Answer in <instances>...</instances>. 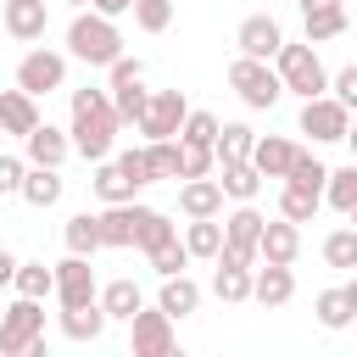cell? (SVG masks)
<instances>
[{
	"instance_id": "obj_56",
	"label": "cell",
	"mask_w": 357,
	"mask_h": 357,
	"mask_svg": "<svg viewBox=\"0 0 357 357\" xmlns=\"http://www.w3.org/2000/svg\"><path fill=\"white\" fill-rule=\"evenodd\" d=\"M67 6H84V0H67Z\"/></svg>"
},
{
	"instance_id": "obj_16",
	"label": "cell",
	"mask_w": 357,
	"mask_h": 357,
	"mask_svg": "<svg viewBox=\"0 0 357 357\" xmlns=\"http://www.w3.org/2000/svg\"><path fill=\"white\" fill-rule=\"evenodd\" d=\"M257 251H262V262H296V257H301V223H290V218H268Z\"/></svg>"
},
{
	"instance_id": "obj_18",
	"label": "cell",
	"mask_w": 357,
	"mask_h": 357,
	"mask_svg": "<svg viewBox=\"0 0 357 357\" xmlns=\"http://www.w3.org/2000/svg\"><path fill=\"white\" fill-rule=\"evenodd\" d=\"M296 139H284V134H262L257 139V151H251V162H257V173L262 178H290V162H296Z\"/></svg>"
},
{
	"instance_id": "obj_26",
	"label": "cell",
	"mask_w": 357,
	"mask_h": 357,
	"mask_svg": "<svg viewBox=\"0 0 357 357\" xmlns=\"http://www.w3.org/2000/svg\"><path fill=\"white\" fill-rule=\"evenodd\" d=\"M184 245H190V257H201V262H218V251H223V223H218V218H190V229H184Z\"/></svg>"
},
{
	"instance_id": "obj_14",
	"label": "cell",
	"mask_w": 357,
	"mask_h": 357,
	"mask_svg": "<svg viewBox=\"0 0 357 357\" xmlns=\"http://www.w3.org/2000/svg\"><path fill=\"white\" fill-rule=\"evenodd\" d=\"M139 218H145V206H134V201H112V206L100 212V245L128 251L134 234H139Z\"/></svg>"
},
{
	"instance_id": "obj_37",
	"label": "cell",
	"mask_w": 357,
	"mask_h": 357,
	"mask_svg": "<svg viewBox=\"0 0 357 357\" xmlns=\"http://www.w3.org/2000/svg\"><path fill=\"white\" fill-rule=\"evenodd\" d=\"M262 223H268V218H262L251 201H240V206L223 218V234H229V240H251V245H257V240H262Z\"/></svg>"
},
{
	"instance_id": "obj_2",
	"label": "cell",
	"mask_w": 357,
	"mask_h": 357,
	"mask_svg": "<svg viewBox=\"0 0 357 357\" xmlns=\"http://www.w3.org/2000/svg\"><path fill=\"white\" fill-rule=\"evenodd\" d=\"M67 56L84 61V67H112L123 56V33H117V17L106 11H78L67 22Z\"/></svg>"
},
{
	"instance_id": "obj_30",
	"label": "cell",
	"mask_w": 357,
	"mask_h": 357,
	"mask_svg": "<svg viewBox=\"0 0 357 357\" xmlns=\"http://www.w3.org/2000/svg\"><path fill=\"white\" fill-rule=\"evenodd\" d=\"M312 312H318V324H324V329H351V324H357V312H351V301H346V284L318 290Z\"/></svg>"
},
{
	"instance_id": "obj_15",
	"label": "cell",
	"mask_w": 357,
	"mask_h": 357,
	"mask_svg": "<svg viewBox=\"0 0 357 357\" xmlns=\"http://www.w3.org/2000/svg\"><path fill=\"white\" fill-rule=\"evenodd\" d=\"M22 145H28V162H33V167H61V162L73 156V134L56 128V123H39Z\"/></svg>"
},
{
	"instance_id": "obj_55",
	"label": "cell",
	"mask_w": 357,
	"mask_h": 357,
	"mask_svg": "<svg viewBox=\"0 0 357 357\" xmlns=\"http://www.w3.org/2000/svg\"><path fill=\"white\" fill-rule=\"evenodd\" d=\"M346 218H351V229H357V206H351V212H346Z\"/></svg>"
},
{
	"instance_id": "obj_51",
	"label": "cell",
	"mask_w": 357,
	"mask_h": 357,
	"mask_svg": "<svg viewBox=\"0 0 357 357\" xmlns=\"http://www.w3.org/2000/svg\"><path fill=\"white\" fill-rule=\"evenodd\" d=\"M11 279H17V257L0 245V284H11Z\"/></svg>"
},
{
	"instance_id": "obj_20",
	"label": "cell",
	"mask_w": 357,
	"mask_h": 357,
	"mask_svg": "<svg viewBox=\"0 0 357 357\" xmlns=\"http://www.w3.org/2000/svg\"><path fill=\"white\" fill-rule=\"evenodd\" d=\"M156 307H162V312L178 324V318H190V312L201 307V284H195L190 273H167V279H162V296H156Z\"/></svg>"
},
{
	"instance_id": "obj_43",
	"label": "cell",
	"mask_w": 357,
	"mask_h": 357,
	"mask_svg": "<svg viewBox=\"0 0 357 357\" xmlns=\"http://www.w3.org/2000/svg\"><path fill=\"white\" fill-rule=\"evenodd\" d=\"M184 145V139H178ZM218 167V151L212 145H184V156H178V178H206Z\"/></svg>"
},
{
	"instance_id": "obj_27",
	"label": "cell",
	"mask_w": 357,
	"mask_h": 357,
	"mask_svg": "<svg viewBox=\"0 0 357 357\" xmlns=\"http://www.w3.org/2000/svg\"><path fill=\"white\" fill-rule=\"evenodd\" d=\"M100 307H106V318H123V324H128V318L145 307V290H139L134 279H112V284L100 290Z\"/></svg>"
},
{
	"instance_id": "obj_8",
	"label": "cell",
	"mask_w": 357,
	"mask_h": 357,
	"mask_svg": "<svg viewBox=\"0 0 357 357\" xmlns=\"http://www.w3.org/2000/svg\"><path fill=\"white\" fill-rule=\"evenodd\" d=\"M128 346H134V357H173V318L162 312V307H139L134 318H128Z\"/></svg>"
},
{
	"instance_id": "obj_41",
	"label": "cell",
	"mask_w": 357,
	"mask_h": 357,
	"mask_svg": "<svg viewBox=\"0 0 357 357\" xmlns=\"http://www.w3.org/2000/svg\"><path fill=\"white\" fill-rule=\"evenodd\" d=\"M145 156H151V173H156V178H178L184 145H178V139H145Z\"/></svg>"
},
{
	"instance_id": "obj_25",
	"label": "cell",
	"mask_w": 357,
	"mask_h": 357,
	"mask_svg": "<svg viewBox=\"0 0 357 357\" xmlns=\"http://www.w3.org/2000/svg\"><path fill=\"white\" fill-rule=\"evenodd\" d=\"M61 240H67V251L95 257V251H100V212H73L67 229H61Z\"/></svg>"
},
{
	"instance_id": "obj_38",
	"label": "cell",
	"mask_w": 357,
	"mask_h": 357,
	"mask_svg": "<svg viewBox=\"0 0 357 357\" xmlns=\"http://www.w3.org/2000/svg\"><path fill=\"white\" fill-rule=\"evenodd\" d=\"M173 234H178V229H173V218H167V212H156V206H145V218H139V234H134V245H139V251L151 257V251H156L162 240H173Z\"/></svg>"
},
{
	"instance_id": "obj_52",
	"label": "cell",
	"mask_w": 357,
	"mask_h": 357,
	"mask_svg": "<svg viewBox=\"0 0 357 357\" xmlns=\"http://www.w3.org/2000/svg\"><path fill=\"white\" fill-rule=\"evenodd\" d=\"M346 301H351V312H357V273L346 279Z\"/></svg>"
},
{
	"instance_id": "obj_28",
	"label": "cell",
	"mask_w": 357,
	"mask_h": 357,
	"mask_svg": "<svg viewBox=\"0 0 357 357\" xmlns=\"http://www.w3.org/2000/svg\"><path fill=\"white\" fill-rule=\"evenodd\" d=\"M301 22H307V39L312 45H324V39H335V33H346V0L340 6H312V11H301Z\"/></svg>"
},
{
	"instance_id": "obj_1",
	"label": "cell",
	"mask_w": 357,
	"mask_h": 357,
	"mask_svg": "<svg viewBox=\"0 0 357 357\" xmlns=\"http://www.w3.org/2000/svg\"><path fill=\"white\" fill-rule=\"evenodd\" d=\"M117 128H123V117L112 106V89H95V84L73 89V128L67 134H73V151L84 162H106L117 145Z\"/></svg>"
},
{
	"instance_id": "obj_22",
	"label": "cell",
	"mask_w": 357,
	"mask_h": 357,
	"mask_svg": "<svg viewBox=\"0 0 357 357\" xmlns=\"http://www.w3.org/2000/svg\"><path fill=\"white\" fill-rule=\"evenodd\" d=\"M61 190H67V184H61V167H33V162H28V178H22V201H28V206L45 212V206L61 201Z\"/></svg>"
},
{
	"instance_id": "obj_33",
	"label": "cell",
	"mask_w": 357,
	"mask_h": 357,
	"mask_svg": "<svg viewBox=\"0 0 357 357\" xmlns=\"http://www.w3.org/2000/svg\"><path fill=\"white\" fill-rule=\"evenodd\" d=\"M324 201H329L335 212H351V206H357V162H346V167H329Z\"/></svg>"
},
{
	"instance_id": "obj_31",
	"label": "cell",
	"mask_w": 357,
	"mask_h": 357,
	"mask_svg": "<svg viewBox=\"0 0 357 357\" xmlns=\"http://www.w3.org/2000/svg\"><path fill=\"white\" fill-rule=\"evenodd\" d=\"M112 106H117V117H123V123H139V117H145V106H151V89H145V78L112 84Z\"/></svg>"
},
{
	"instance_id": "obj_32",
	"label": "cell",
	"mask_w": 357,
	"mask_h": 357,
	"mask_svg": "<svg viewBox=\"0 0 357 357\" xmlns=\"http://www.w3.org/2000/svg\"><path fill=\"white\" fill-rule=\"evenodd\" d=\"M17 296H33V301H45V296H56V268H45V262H17Z\"/></svg>"
},
{
	"instance_id": "obj_53",
	"label": "cell",
	"mask_w": 357,
	"mask_h": 357,
	"mask_svg": "<svg viewBox=\"0 0 357 357\" xmlns=\"http://www.w3.org/2000/svg\"><path fill=\"white\" fill-rule=\"evenodd\" d=\"M301 11H312V6H340V0H296Z\"/></svg>"
},
{
	"instance_id": "obj_57",
	"label": "cell",
	"mask_w": 357,
	"mask_h": 357,
	"mask_svg": "<svg viewBox=\"0 0 357 357\" xmlns=\"http://www.w3.org/2000/svg\"><path fill=\"white\" fill-rule=\"evenodd\" d=\"M0 290H6V284H0Z\"/></svg>"
},
{
	"instance_id": "obj_21",
	"label": "cell",
	"mask_w": 357,
	"mask_h": 357,
	"mask_svg": "<svg viewBox=\"0 0 357 357\" xmlns=\"http://www.w3.org/2000/svg\"><path fill=\"white\" fill-rule=\"evenodd\" d=\"M106 324H112V318H106V307H100V301L61 307V335H67V340H78V346H84V340H100V335H106Z\"/></svg>"
},
{
	"instance_id": "obj_3",
	"label": "cell",
	"mask_w": 357,
	"mask_h": 357,
	"mask_svg": "<svg viewBox=\"0 0 357 357\" xmlns=\"http://www.w3.org/2000/svg\"><path fill=\"white\" fill-rule=\"evenodd\" d=\"M0 351L6 357H22V351H45V301L33 296H17L11 307H0Z\"/></svg>"
},
{
	"instance_id": "obj_50",
	"label": "cell",
	"mask_w": 357,
	"mask_h": 357,
	"mask_svg": "<svg viewBox=\"0 0 357 357\" xmlns=\"http://www.w3.org/2000/svg\"><path fill=\"white\" fill-rule=\"evenodd\" d=\"M95 11H106V17H123V11H134V0H89Z\"/></svg>"
},
{
	"instance_id": "obj_36",
	"label": "cell",
	"mask_w": 357,
	"mask_h": 357,
	"mask_svg": "<svg viewBox=\"0 0 357 357\" xmlns=\"http://www.w3.org/2000/svg\"><path fill=\"white\" fill-rule=\"evenodd\" d=\"M318 201H324V195H312V190H301V184H284V190H279V218H290V223H312Z\"/></svg>"
},
{
	"instance_id": "obj_13",
	"label": "cell",
	"mask_w": 357,
	"mask_h": 357,
	"mask_svg": "<svg viewBox=\"0 0 357 357\" xmlns=\"http://www.w3.org/2000/svg\"><path fill=\"white\" fill-rule=\"evenodd\" d=\"M39 123H45V117H39V95H28L22 84H17V89H0V128H6V134L28 139Z\"/></svg>"
},
{
	"instance_id": "obj_24",
	"label": "cell",
	"mask_w": 357,
	"mask_h": 357,
	"mask_svg": "<svg viewBox=\"0 0 357 357\" xmlns=\"http://www.w3.org/2000/svg\"><path fill=\"white\" fill-rule=\"evenodd\" d=\"M218 184H223V195H234V201H257L262 173H257V162H223V167H218Z\"/></svg>"
},
{
	"instance_id": "obj_44",
	"label": "cell",
	"mask_w": 357,
	"mask_h": 357,
	"mask_svg": "<svg viewBox=\"0 0 357 357\" xmlns=\"http://www.w3.org/2000/svg\"><path fill=\"white\" fill-rule=\"evenodd\" d=\"M134 22H139L145 33H162V28L173 22V0H134Z\"/></svg>"
},
{
	"instance_id": "obj_4",
	"label": "cell",
	"mask_w": 357,
	"mask_h": 357,
	"mask_svg": "<svg viewBox=\"0 0 357 357\" xmlns=\"http://www.w3.org/2000/svg\"><path fill=\"white\" fill-rule=\"evenodd\" d=\"M273 67H279V78H284V95H301V100H312V95H324L329 89V73H324V61H318V50H312V39L307 45H279V56H273Z\"/></svg>"
},
{
	"instance_id": "obj_42",
	"label": "cell",
	"mask_w": 357,
	"mask_h": 357,
	"mask_svg": "<svg viewBox=\"0 0 357 357\" xmlns=\"http://www.w3.org/2000/svg\"><path fill=\"white\" fill-rule=\"evenodd\" d=\"M218 128H223V123H218L212 112H190L184 128H178V139H184V145H218Z\"/></svg>"
},
{
	"instance_id": "obj_11",
	"label": "cell",
	"mask_w": 357,
	"mask_h": 357,
	"mask_svg": "<svg viewBox=\"0 0 357 357\" xmlns=\"http://www.w3.org/2000/svg\"><path fill=\"white\" fill-rule=\"evenodd\" d=\"M234 45H240V56L273 61V56H279V45H284V28H279L268 11H257V17H245V22L234 28Z\"/></svg>"
},
{
	"instance_id": "obj_49",
	"label": "cell",
	"mask_w": 357,
	"mask_h": 357,
	"mask_svg": "<svg viewBox=\"0 0 357 357\" xmlns=\"http://www.w3.org/2000/svg\"><path fill=\"white\" fill-rule=\"evenodd\" d=\"M106 73H112V84H128V78H145V61H139V56H134V61H128V56H117Z\"/></svg>"
},
{
	"instance_id": "obj_48",
	"label": "cell",
	"mask_w": 357,
	"mask_h": 357,
	"mask_svg": "<svg viewBox=\"0 0 357 357\" xmlns=\"http://www.w3.org/2000/svg\"><path fill=\"white\" fill-rule=\"evenodd\" d=\"M329 89H335V95H340V100L357 112V61H351V67H340V73L329 78Z\"/></svg>"
},
{
	"instance_id": "obj_39",
	"label": "cell",
	"mask_w": 357,
	"mask_h": 357,
	"mask_svg": "<svg viewBox=\"0 0 357 357\" xmlns=\"http://www.w3.org/2000/svg\"><path fill=\"white\" fill-rule=\"evenodd\" d=\"M190 262H195V257H190V245H184L178 234H173V240H162V245L151 251V273H156V279H167V273H184Z\"/></svg>"
},
{
	"instance_id": "obj_34",
	"label": "cell",
	"mask_w": 357,
	"mask_h": 357,
	"mask_svg": "<svg viewBox=\"0 0 357 357\" xmlns=\"http://www.w3.org/2000/svg\"><path fill=\"white\" fill-rule=\"evenodd\" d=\"M212 296H218V301H251V268H229V262H218V273H212Z\"/></svg>"
},
{
	"instance_id": "obj_45",
	"label": "cell",
	"mask_w": 357,
	"mask_h": 357,
	"mask_svg": "<svg viewBox=\"0 0 357 357\" xmlns=\"http://www.w3.org/2000/svg\"><path fill=\"white\" fill-rule=\"evenodd\" d=\"M112 162H117V167H123V173H128V178H134L139 190H145V184H156V173H151V156H145V145H139V151L128 145V151H117Z\"/></svg>"
},
{
	"instance_id": "obj_40",
	"label": "cell",
	"mask_w": 357,
	"mask_h": 357,
	"mask_svg": "<svg viewBox=\"0 0 357 357\" xmlns=\"http://www.w3.org/2000/svg\"><path fill=\"white\" fill-rule=\"evenodd\" d=\"M324 262H329V268H357V229H351V223L324 234Z\"/></svg>"
},
{
	"instance_id": "obj_17",
	"label": "cell",
	"mask_w": 357,
	"mask_h": 357,
	"mask_svg": "<svg viewBox=\"0 0 357 357\" xmlns=\"http://www.w3.org/2000/svg\"><path fill=\"white\" fill-rule=\"evenodd\" d=\"M45 28H50L45 0H6V33H11V39L33 45V39H45Z\"/></svg>"
},
{
	"instance_id": "obj_35",
	"label": "cell",
	"mask_w": 357,
	"mask_h": 357,
	"mask_svg": "<svg viewBox=\"0 0 357 357\" xmlns=\"http://www.w3.org/2000/svg\"><path fill=\"white\" fill-rule=\"evenodd\" d=\"M284 184H301V190L324 195V184H329V167H324L312 151H296V162H290V178H284Z\"/></svg>"
},
{
	"instance_id": "obj_7",
	"label": "cell",
	"mask_w": 357,
	"mask_h": 357,
	"mask_svg": "<svg viewBox=\"0 0 357 357\" xmlns=\"http://www.w3.org/2000/svg\"><path fill=\"white\" fill-rule=\"evenodd\" d=\"M184 117H190L184 89H151V106H145V117H139L134 128H139L145 139H178Z\"/></svg>"
},
{
	"instance_id": "obj_5",
	"label": "cell",
	"mask_w": 357,
	"mask_h": 357,
	"mask_svg": "<svg viewBox=\"0 0 357 357\" xmlns=\"http://www.w3.org/2000/svg\"><path fill=\"white\" fill-rule=\"evenodd\" d=\"M229 89H234L251 112H268V106H279L284 78H279V67H268V61H257V56H234V61H229Z\"/></svg>"
},
{
	"instance_id": "obj_12",
	"label": "cell",
	"mask_w": 357,
	"mask_h": 357,
	"mask_svg": "<svg viewBox=\"0 0 357 357\" xmlns=\"http://www.w3.org/2000/svg\"><path fill=\"white\" fill-rule=\"evenodd\" d=\"M290 296H296L290 262H262V268H251V301H257V307H284Z\"/></svg>"
},
{
	"instance_id": "obj_54",
	"label": "cell",
	"mask_w": 357,
	"mask_h": 357,
	"mask_svg": "<svg viewBox=\"0 0 357 357\" xmlns=\"http://www.w3.org/2000/svg\"><path fill=\"white\" fill-rule=\"evenodd\" d=\"M346 145H351V162H357V123L346 128Z\"/></svg>"
},
{
	"instance_id": "obj_29",
	"label": "cell",
	"mask_w": 357,
	"mask_h": 357,
	"mask_svg": "<svg viewBox=\"0 0 357 357\" xmlns=\"http://www.w3.org/2000/svg\"><path fill=\"white\" fill-rule=\"evenodd\" d=\"M212 151H218V167H223V162H251V151H257V134H251L245 123H223Z\"/></svg>"
},
{
	"instance_id": "obj_23",
	"label": "cell",
	"mask_w": 357,
	"mask_h": 357,
	"mask_svg": "<svg viewBox=\"0 0 357 357\" xmlns=\"http://www.w3.org/2000/svg\"><path fill=\"white\" fill-rule=\"evenodd\" d=\"M89 184H95V195H100L106 206H112V201H134V195H139V184H134L112 156H106V162H95V178H89Z\"/></svg>"
},
{
	"instance_id": "obj_19",
	"label": "cell",
	"mask_w": 357,
	"mask_h": 357,
	"mask_svg": "<svg viewBox=\"0 0 357 357\" xmlns=\"http://www.w3.org/2000/svg\"><path fill=\"white\" fill-rule=\"evenodd\" d=\"M178 212L184 218H218L223 212V184L218 178H184L178 184Z\"/></svg>"
},
{
	"instance_id": "obj_58",
	"label": "cell",
	"mask_w": 357,
	"mask_h": 357,
	"mask_svg": "<svg viewBox=\"0 0 357 357\" xmlns=\"http://www.w3.org/2000/svg\"><path fill=\"white\" fill-rule=\"evenodd\" d=\"M0 134H6V128H0Z\"/></svg>"
},
{
	"instance_id": "obj_46",
	"label": "cell",
	"mask_w": 357,
	"mask_h": 357,
	"mask_svg": "<svg viewBox=\"0 0 357 357\" xmlns=\"http://www.w3.org/2000/svg\"><path fill=\"white\" fill-rule=\"evenodd\" d=\"M218 262H229V268H257V262H262V251H257L251 240H229V234H223V251H218Z\"/></svg>"
},
{
	"instance_id": "obj_10",
	"label": "cell",
	"mask_w": 357,
	"mask_h": 357,
	"mask_svg": "<svg viewBox=\"0 0 357 357\" xmlns=\"http://www.w3.org/2000/svg\"><path fill=\"white\" fill-rule=\"evenodd\" d=\"M56 301H61V307H84V301H100L89 257L67 251V262H56Z\"/></svg>"
},
{
	"instance_id": "obj_47",
	"label": "cell",
	"mask_w": 357,
	"mask_h": 357,
	"mask_svg": "<svg viewBox=\"0 0 357 357\" xmlns=\"http://www.w3.org/2000/svg\"><path fill=\"white\" fill-rule=\"evenodd\" d=\"M22 178H28V162L0 151V195H22Z\"/></svg>"
},
{
	"instance_id": "obj_9",
	"label": "cell",
	"mask_w": 357,
	"mask_h": 357,
	"mask_svg": "<svg viewBox=\"0 0 357 357\" xmlns=\"http://www.w3.org/2000/svg\"><path fill=\"white\" fill-rule=\"evenodd\" d=\"M17 84H22L28 95H50V89H61V84H67V56L33 45V50L17 61Z\"/></svg>"
},
{
	"instance_id": "obj_6",
	"label": "cell",
	"mask_w": 357,
	"mask_h": 357,
	"mask_svg": "<svg viewBox=\"0 0 357 357\" xmlns=\"http://www.w3.org/2000/svg\"><path fill=\"white\" fill-rule=\"evenodd\" d=\"M296 128L312 134V145H335V139H346V128H351V106H346L340 95H312V100H301Z\"/></svg>"
}]
</instances>
